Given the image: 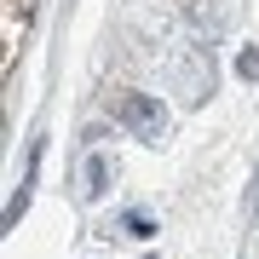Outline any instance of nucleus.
<instances>
[{
    "mask_svg": "<svg viewBox=\"0 0 259 259\" xmlns=\"http://www.w3.org/2000/svg\"><path fill=\"white\" fill-rule=\"evenodd\" d=\"M121 121L139 127L144 139H156V133H161V104H144L139 93H121Z\"/></svg>",
    "mask_w": 259,
    "mask_h": 259,
    "instance_id": "obj_1",
    "label": "nucleus"
}]
</instances>
